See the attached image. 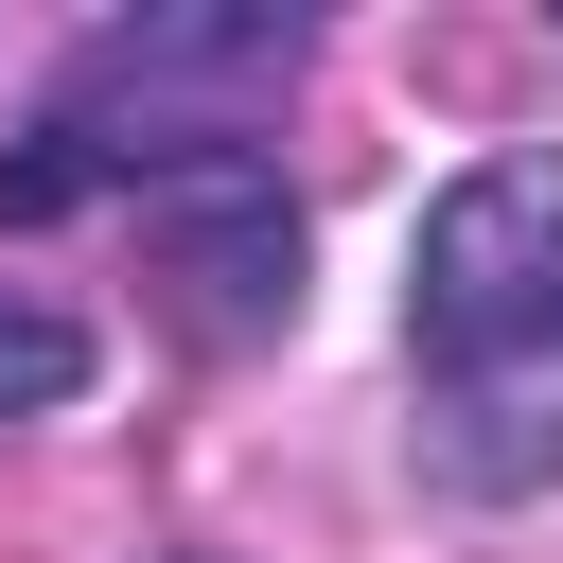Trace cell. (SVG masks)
I'll return each instance as SVG.
<instances>
[{"instance_id":"cell-1","label":"cell","mask_w":563,"mask_h":563,"mask_svg":"<svg viewBox=\"0 0 563 563\" xmlns=\"http://www.w3.org/2000/svg\"><path fill=\"white\" fill-rule=\"evenodd\" d=\"M405 369H422V457L457 493H545L563 475V158L545 141L475 158L422 211Z\"/></svg>"},{"instance_id":"cell-2","label":"cell","mask_w":563,"mask_h":563,"mask_svg":"<svg viewBox=\"0 0 563 563\" xmlns=\"http://www.w3.org/2000/svg\"><path fill=\"white\" fill-rule=\"evenodd\" d=\"M317 18L299 0H158V18H106L53 88V123L106 158V176H176V158H246V123L299 88Z\"/></svg>"},{"instance_id":"cell-3","label":"cell","mask_w":563,"mask_h":563,"mask_svg":"<svg viewBox=\"0 0 563 563\" xmlns=\"http://www.w3.org/2000/svg\"><path fill=\"white\" fill-rule=\"evenodd\" d=\"M141 246H158V282H176V317H194L211 352H264V334L299 317V194H282L264 158H176V176H141Z\"/></svg>"},{"instance_id":"cell-4","label":"cell","mask_w":563,"mask_h":563,"mask_svg":"<svg viewBox=\"0 0 563 563\" xmlns=\"http://www.w3.org/2000/svg\"><path fill=\"white\" fill-rule=\"evenodd\" d=\"M88 387V317H53V299H0V422H53Z\"/></svg>"},{"instance_id":"cell-5","label":"cell","mask_w":563,"mask_h":563,"mask_svg":"<svg viewBox=\"0 0 563 563\" xmlns=\"http://www.w3.org/2000/svg\"><path fill=\"white\" fill-rule=\"evenodd\" d=\"M88 194H106V158H88L70 123H35V141L0 158V229H53V211H88Z\"/></svg>"}]
</instances>
